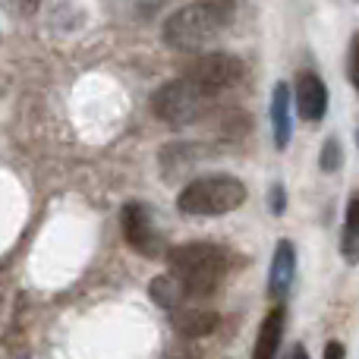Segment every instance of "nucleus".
Returning <instances> with one entry per match:
<instances>
[{"label": "nucleus", "mask_w": 359, "mask_h": 359, "mask_svg": "<svg viewBox=\"0 0 359 359\" xmlns=\"http://www.w3.org/2000/svg\"><path fill=\"white\" fill-rule=\"evenodd\" d=\"M271 208H274V215H280V211H284V186H274L271 189Z\"/></svg>", "instance_id": "18"}, {"label": "nucleus", "mask_w": 359, "mask_h": 359, "mask_svg": "<svg viewBox=\"0 0 359 359\" xmlns=\"http://www.w3.org/2000/svg\"><path fill=\"white\" fill-rule=\"evenodd\" d=\"M174 331L180 337H186V341H198V337H208L211 331L217 328V312L211 309H177L174 312Z\"/></svg>", "instance_id": "10"}, {"label": "nucleus", "mask_w": 359, "mask_h": 359, "mask_svg": "<svg viewBox=\"0 0 359 359\" xmlns=\"http://www.w3.org/2000/svg\"><path fill=\"white\" fill-rule=\"evenodd\" d=\"M293 95H297V111L303 120L316 123V120L325 117V111H328V86L316 73H299Z\"/></svg>", "instance_id": "7"}, {"label": "nucleus", "mask_w": 359, "mask_h": 359, "mask_svg": "<svg viewBox=\"0 0 359 359\" xmlns=\"http://www.w3.org/2000/svg\"><path fill=\"white\" fill-rule=\"evenodd\" d=\"M246 202V186L243 180L230 174H215V177H198L183 186L177 196V208L192 217H217L230 215Z\"/></svg>", "instance_id": "3"}, {"label": "nucleus", "mask_w": 359, "mask_h": 359, "mask_svg": "<svg viewBox=\"0 0 359 359\" xmlns=\"http://www.w3.org/2000/svg\"><path fill=\"white\" fill-rule=\"evenodd\" d=\"M168 265L192 297H211L227 274V252L215 243H183L168 252Z\"/></svg>", "instance_id": "1"}, {"label": "nucleus", "mask_w": 359, "mask_h": 359, "mask_svg": "<svg viewBox=\"0 0 359 359\" xmlns=\"http://www.w3.org/2000/svg\"><path fill=\"white\" fill-rule=\"evenodd\" d=\"M243 73H246V67H243L240 57L224 54V50H215V54L198 57V60L192 63L183 76H189V79L196 82L202 92H208L211 98H215V95L233 88L236 82L243 79Z\"/></svg>", "instance_id": "5"}, {"label": "nucleus", "mask_w": 359, "mask_h": 359, "mask_svg": "<svg viewBox=\"0 0 359 359\" xmlns=\"http://www.w3.org/2000/svg\"><path fill=\"white\" fill-rule=\"evenodd\" d=\"M271 126H274V145L287 149L290 145V88L287 82H278L271 95Z\"/></svg>", "instance_id": "11"}, {"label": "nucleus", "mask_w": 359, "mask_h": 359, "mask_svg": "<svg viewBox=\"0 0 359 359\" xmlns=\"http://www.w3.org/2000/svg\"><path fill=\"white\" fill-rule=\"evenodd\" d=\"M293 274H297V249H293L290 240H280L278 249H274L271 271H268V293L284 297L293 284Z\"/></svg>", "instance_id": "8"}, {"label": "nucleus", "mask_w": 359, "mask_h": 359, "mask_svg": "<svg viewBox=\"0 0 359 359\" xmlns=\"http://www.w3.org/2000/svg\"><path fill=\"white\" fill-rule=\"evenodd\" d=\"M293 359H309V353H306V347H297V350H293Z\"/></svg>", "instance_id": "19"}, {"label": "nucleus", "mask_w": 359, "mask_h": 359, "mask_svg": "<svg viewBox=\"0 0 359 359\" xmlns=\"http://www.w3.org/2000/svg\"><path fill=\"white\" fill-rule=\"evenodd\" d=\"M149 293H151V299H155V306H161V309H168V312H177L180 303L189 297V290L183 287V280H180L177 274H158L149 284Z\"/></svg>", "instance_id": "12"}, {"label": "nucleus", "mask_w": 359, "mask_h": 359, "mask_svg": "<svg viewBox=\"0 0 359 359\" xmlns=\"http://www.w3.org/2000/svg\"><path fill=\"white\" fill-rule=\"evenodd\" d=\"M356 142H359V133H356Z\"/></svg>", "instance_id": "20"}, {"label": "nucleus", "mask_w": 359, "mask_h": 359, "mask_svg": "<svg viewBox=\"0 0 359 359\" xmlns=\"http://www.w3.org/2000/svg\"><path fill=\"white\" fill-rule=\"evenodd\" d=\"M227 19L230 16L221 4H215V0H196V4H186L177 13H170L161 29V38L174 50H198L215 35H221Z\"/></svg>", "instance_id": "2"}, {"label": "nucleus", "mask_w": 359, "mask_h": 359, "mask_svg": "<svg viewBox=\"0 0 359 359\" xmlns=\"http://www.w3.org/2000/svg\"><path fill=\"white\" fill-rule=\"evenodd\" d=\"M123 236L126 243H130L136 252L149 255V259H155L158 252H161V236H158L155 230V221H151V211L145 208L142 202H126L123 205Z\"/></svg>", "instance_id": "6"}, {"label": "nucleus", "mask_w": 359, "mask_h": 359, "mask_svg": "<svg viewBox=\"0 0 359 359\" xmlns=\"http://www.w3.org/2000/svg\"><path fill=\"white\" fill-rule=\"evenodd\" d=\"M211 95L202 92L189 76L170 79L151 95V111L161 123L168 126H192L196 120H202L211 107Z\"/></svg>", "instance_id": "4"}, {"label": "nucleus", "mask_w": 359, "mask_h": 359, "mask_svg": "<svg viewBox=\"0 0 359 359\" xmlns=\"http://www.w3.org/2000/svg\"><path fill=\"white\" fill-rule=\"evenodd\" d=\"M318 164H322V170L325 174H334L337 168L344 164V151H341V142H337L334 136L325 142V149H322V155H318Z\"/></svg>", "instance_id": "14"}, {"label": "nucleus", "mask_w": 359, "mask_h": 359, "mask_svg": "<svg viewBox=\"0 0 359 359\" xmlns=\"http://www.w3.org/2000/svg\"><path fill=\"white\" fill-rule=\"evenodd\" d=\"M350 82L359 92V35H353V44H350Z\"/></svg>", "instance_id": "15"}, {"label": "nucleus", "mask_w": 359, "mask_h": 359, "mask_svg": "<svg viewBox=\"0 0 359 359\" xmlns=\"http://www.w3.org/2000/svg\"><path fill=\"white\" fill-rule=\"evenodd\" d=\"M341 252L347 262H359V196L347 202V215H344V236H341Z\"/></svg>", "instance_id": "13"}, {"label": "nucleus", "mask_w": 359, "mask_h": 359, "mask_svg": "<svg viewBox=\"0 0 359 359\" xmlns=\"http://www.w3.org/2000/svg\"><path fill=\"white\" fill-rule=\"evenodd\" d=\"M344 356H347V350H344L341 341H328V344H325V356L322 359H344Z\"/></svg>", "instance_id": "17"}, {"label": "nucleus", "mask_w": 359, "mask_h": 359, "mask_svg": "<svg viewBox=\"0 0 359 359\" xmlns=\"http://www.w3.org/2000/svg\"><path fill=\"white\" fill-rule=\"evenodd\" d=\"M164 359H202V353H198L196 347H189V344H180V347L168 350V353H164Z\"/></svg>", "instance_id": "16"}, {"label": "nucleus", "mask_w": 359, "mask_h": 359, "mask_svg": "<svg viewBox=\"0 0 359 359\" xmlns=\"http://www.w3.org/2000/svg\"><path fill=\"white\" fill-rule=\"evenodd\" d=\"M284 325H287V309H284V306H274V309L265 316L262 328H259L252 359H274V356H278L280 337H284Z\"/></svg>", "instance_id": "9"}]
</instances>
